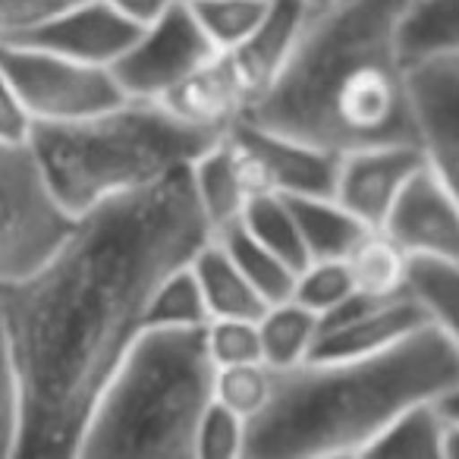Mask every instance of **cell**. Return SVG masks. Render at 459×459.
Listing matches in <instances>:
<instances>
[{"label":"cell","instance_id":"4dcf8cb0","mask_svg":"<svg viewBox=\"0 0 459 459\" xmlns=\"http://www.w3.org/2000/svg\"><path fill=\"white\" fill-rule=\"evenodd\" d=\"M22 434V381L7 312L0 302V459H16Z\"/></svg>","mask_w":459,"mask_h":459},{"label":"cell","instance_id":"5bb4252c","mask_svg":"<svg viewBox=\"0 0 459 459\" xmlns=\"http://www.w3.org/2000/svg\"><path fill=\"white\" fill-rule=\"evenodd\" d=\"M409 79L421 148L459 198V57L419 64Z\"/></svg>","mask_w":459,"mask_h":459},{"label":"cell","instance_id":"4316f807","mask_svg":"<svg viewBox=\"0 0 459 459\" xmlns=\"http://www.w3.org/2000/svg\"><path fill=\"white\" fill-rule=\"evenodd\" d=\"M409 290L425 306L431 325L459 346V264L412 262Z\"/></svg>","mask_w":459,"mask_h":459},{"label":"cell","instance_id":"8d00e7d4","mask_svg":"<svg viewBox=\"0 0 459 459\" xmlns=\"http://www.w3.org/2000/svg\"><path fill=\"white\" fill-rule=\"evenodd\" d=\"M437 403H440V409H444L446 421H459V387L446 390V394L440 396Z\"/></svg>","mask_w":459,"mask_h":459},{"label":"cell","instance_id":"484cf974","mask_svg":"<svg viewBox=\"0 0 459 459\" xmlns=\"http://www.w3.org/2000/svg\"><path fill=\"white\" fill-rule=\"evenodd\" d=\"M208 321L211 315L192 264L170 271L158 283L145 315V327H164V331H202Z\"/></svg>","mask_w":459,"mask_h":459},{"label":"cell","instance_id":"ffe728a7","mask_svg":"<svg viewBox=\"0 0 459 459\" xmlns=\"http://www.w3.org/2000/svg\"><path fill=\"white\" fill-rule=\"evenodd\" d=\"M290 204H293L296 223H299L308 262L312 258H346L352 246L362 239L365 230H371L333 195H299L290 198Z\"/></svg>","mask_w":459,"mask_h":459},{"label":"cell","instance_id":"4fadbf2b","mask_svg":"<svg viewBox=\"0 0 459 459\" xmlns=\"http://www.w3.org/2000/svg\"><path fill=\"white\" fill-rule=\"evenodd\" d=\"M425 158L421 142H384L340 154L333 198L343 202L365 227H384L390 208Z\"/></svg>","mask_w":459,"mask_h":459},{"label":"cell","instance_id":"2e32d148","mask_svg":"<svg viewBox=\"0 0 459 459\" xmlns=\"http://www.w3.org/2000/svg\"><path fill=\"white\" fill-rule=\"evenodd\" d=\"M189 179L192 192L198 198V208H202L204 221L211 223L214 233L243 221L249 202L258 195L249 179V170H246L243 158H239L227 133H221L198 154L195 164L189 167Z\"/></svg>","mask_w":459,"mask_h":459},{"label":"cell","instance_id":"d4e9b609","mask_svg":"<svg viewBox=\"0 0 459 459\" xmlns=\"http://www.w3.org/2000/svg\"><path fill=\"white\" fill-rule=\"evenodd\" d=\"M239 223L249 230L264 249H271L277 258H283L293 271H299L308 262L299 223H296L293 204H290L287 195H274V192L255 195Z\"/></svg>","mask_w":459,"mask_h":459},{"label":"cell","instance_id":"1f68e13d","mask_svg":"<svg viewBox=\"0 0 459 459\" xmlns=\"http://www.w3.org/2000/svg\"><path fill=\"white\" fill-rule=\"evenodd\" d=\"M249 450V419L237 409L211 400L195 431V456L202 459H243Z\"/></svg>","mask_w":459,"mask_h":459},{"label":"cell","instance_id":"74e56055","mask_svg":"<svg viewBox=\"0 0 459 459\" xmlns=\"http://www.w3.org/2000/svg\"><path fill=\"white\" fill-rule=\"evenodd\" d=\"M308 10H315V7H327V4H337V0H302Z\"/></svg>","mask_w":459,"mask_h":459},{"label":"cell","instance_id":"44dd1931","mask_svg":"<svg viewBox=\"0 0 459 459\" xmlns=\"http://www.w3.org/2000/svg\"><path fill=\"white\" fill-rule=\"evenodd\" d=\"M356 283V293L365 296H396L409 290L412 255L390 237L387 230L371 227L362 233L352 252L343 258Z\"/></svg>","mask_w":459,"mask_h":459},{"label":"cell","instance_id":"d6a6232c","mask_svg":"<svg viewBox=\"0 0 459 459\" xmlns=\"http://www.w3.org/2000/svg\"><path fill=\"white\" fill-rule=\"evenodd\" d=\"M204 350L214 368L264 362L258 318H211L204 325Z\"/></svg>","mask_w":459,"mask_h":459},{"label":"cell","instance_id":"83f0119b","mask_svg":"<svg viewBox=\"0 0 459 459\" xmlns=\"http://www.w3.org/2000/svg\"><path fill=\"white\" fill-rule=\"evenodd\" d=\"M217 51L243 45L268 13L271 0H186Z\"/></svg>","mask_w":459,"mask_h":459},{"label":"cell","instance_id":"f1b7e54d","mask_svg":"<svg viewBox=\"0 0 459 459\" xmlns=\"http://www.w3.org/2000/svg\"><path fill=\"white\" fill-rule=\"evenodd\" d=\"M277 387V368L268 362H246L214 368V400L237 409L246 419H255L264 412Z\"/></svg>","mask_w":459,"mask_h":459},{"label":"cell","instance_id":"9c48e42d","mask_svg":"<svg viewBox=\"0 0 459 459\" xmlns=\"http://www.w3.org/2000/svg\"><path fill=\"white\" fill-rule=\"evenodd\" d=\"M230 142L243 158L249 179L258 195L299 198V195H333L340 154L302 142L296 135L274 133L252 120H239L227 129Z\"/></svg>","mask_w":459,"mask_h":459},{"label":"cell","instance_id":"d590c367","mask_svg":"<svg viewBox=\"0 0 459 459\" xmlns=\"http://www.w3.org/2000/svg\"><path fill=\"white\" fill-rule=\"evenodd\" d=\"M117 10H123L126 16H133L135 22H148L160 13L164 7H170L173 0H108Z\"/></svg>","mask_w":459,"mask_h":459},{"label":"cell","instance_id":"52a82bcc","mask_svg":"<svg viewBox=\"0 0 459 459\" xmlns=\"http://www.w3.org/2000/svg\"><path fill=\"white\" fill-rule=\"evenodd\" d=\"M0 70L13 79L35 123L85 120L126 101L110 66L82 64L16 39H0Z\"/></svg>","mask_w":459,"mask_h":459},{"label":"cell","instance_id":"6da1fadb","mask_svg":"<svg viewBox=\"0 0 459 459\" xmlns=\"http://www.w3.org/2000/svg\"><path fill=\"white\" fill-rule=\"evenodd\" d=\"M211 237L189 170H179L79 214L32 274L0 290L22 381L16 459L76 456L91 406L145 331L158 283Z\"/></svg>","mask_w":459,"mask_h":459},{"label":"cell","instance_id":"277c9868","mask_svg":"<svg viewBox=\"0 0 459 459\" xmlns=\"http://www.w3.org/2000/svg\"><path fill=\"white\" fill-rule=\"evenodd\" d=\"M211 400L214 362L204 327H145L91 406L76 456L195 459V431Z\"/></svg>","mask_w":459,"mask_h":459},{"label":"cell","instance_id":"e0dca14e","mask_svg":"<svg viewBox=\"0 0 459 459\" xmlns=\"http://www.w3.org/2000/svg\"><path fill=\"white\" fill-rule=\"evenodd\" d=\"M308 7L302 0H271L268 13L258 22V29L230 51V57L237 60L239 73L246 76L252 89V101L268 89L283 70V64L293 54L299 32L306 26Z\"/></svg>","mask_w":459,"mask_h":459},{"label":"cell","instance_id":"5b68a950","mask_svg":"<svg viewBox=\"0 0 459 459\" xmlns=\"http://www.w3.org/2000/svg\"><path fill=\"white\" fill-rule=\"evenodd\" d=\"M217 139L183 123L164 101L126 98L73 123H35L32 152L57 202L73 217L148 189L179 170Z\"/></svg>","mask_w":459,"mask_h":459},{"label":"cell","instance_id":"ba28073f","mask_svg":"<svg viewBox=\"0 0 459 459\" xmlns=\"http://www.w3.org/2000/svg\"><path fill=\"white\" fill-rule=\"evenodd\" d=\"M214 54L217 48L202 29L195 10L186 0H173L170 7H164L139 29L129 51L110 70L126 98L164 101Z\"/></svg>","mask_w":459,"mask_h":459},{"label":"cell","instance_id":"e575fe53","mask_svg":"<svg viewBox=\"0 0 459 459\" xmlns=\"http://www.w3.org/2000/svg\"><path fill=\"white\" fill-rule=\"evenodd\" d=\"M70 0H0V39H16L66 7Z\"/></svg>","mask_w":459,"mask_h":459},{"label":"cell","instance_id":"ac0fdd59","mask_svg":"<svg viewBox=\"0 0 459 459\" xmlns=\"http://www.w3.org/2000/svg\"><path fill=\"white\" fill-rule=\"evenodd\" d=\"M189 264L202 287L211 318H258L268 308V302L258 296V290L252 287L249 277L239 271V264L217 237H211L192 255Z\"/></svg>","mask_w":459,"mask_h":459},{"label":"cell","instance_id":"7402d4cb","mask_svg":"<svg viewBox=\"0 0 459 459\" xmlns=\"http://www.w3.org/2000/svg\"><path fill=\"white\" fill-rule=\"evenodd\" d=\"M258 333H262V356L274 368H296L308 362L318 346L321 318L296 299H283L268 306L258 315Z\"/></svg>","mask_w":459,"mask_h":459},{"label":"cell","instance_id":"30bf717a","mask_svg":"<svg viewBox=\"0 0 459 459\" xmlns=\"http://www.w3.org/2000/svg\"><path fill=\"white\" fill-rule=\"evenodd\" d=\"M431 318L412 290L396 296L352 293L337 308L321 315V333L312 359L375 356L412 337Z\"/></svg>","mask_w":459,"mask_h":459},{"label":"cell","instance_id":"8fae6325","mask_svg":"<svg viewBox=\"0 0 459 459\" xmlns=\"http://www.w3.org/2000/svg\"><path fill=\"white\" fill-rule=\"evenodd\" d=\"M381 230L412 262L459 264V198L428 158L400 192Z\"/></svg>","mask_w":459,"mask_h":459},{"label":"cell","instance_id":"836d02e7","mask_svg":"<svg viewBox=\"0 0 459 459\" xmlns=\"http://www.w3.org/2000/svg\"><path fill=\"white\" fill-rule=\"evenodd\" d=\"M35 133V117L22 101L13 79L0 70V142L7 145H29Z\"/></svg>","mask_w":459,"mask_h":459},{"label":"cell","instance_id":"9a60e30c","mask_svg":"<svg viewBox=\"0 0 459 459\" xmlns=\"http://www.w3.org/2000/svg\"><path fill=\"white\" fill-rule=\"evenodd\" d=\"M164 104L183 123L204 133H227L252 108V89L230 51H217L192 76H186Z\"/></svg>","mask_w":459,"mask_h":459},{"label":"cell","instance_id":"d6986e66","mask_svg":"<svg viewBox=\"0 0 459 459\" xmlns=\"http://www.w3.org/2000/svg\"><path fill=\"white\" fill-rule=\"evenodd\" d=\"M406 66L459 57V0H409L400 26Z\"/></svg>","mask_w":459,"mask_h":459},{"label":"cell","instance_id":"cb8c5ba5","mask_svg":"<svg viewBox=\"0 0 459 459\" xmlns=\"http://www.w3.org/2000/svg\"><path fill=\"white\" fill-rule=\"evenodd\" d=\"M214 237L221 239L223 249L233 255V262L239 264V271L249 277V283L258 290V296H262L268 306L290 299V293H293L296 271L290 268L283 258H277L271 249H264V246L252 237L243 223H233V227L214 233Z\"/></svg>","mask_w":459,"mask_h":459},{"label":"cell","instance_id":"7c38bea8","mask_svg":"<svg viewBox=\"0 0 459 459\" xmlns=\"http://www.w3.org/2000/svg\"><path fill=\"white\" fill-rule=\"evenodd\" d=\"M142 26L145 22H135L108 0H70L39 26L16 35V41L48 48L82 64L114 66L129 51Z\"/></svg>","mask_w":459,"mask_h":459},{"label":"cell","instance_id":"8992f818","mask_svg":"<svg viewBox=\"0 0 459 459\" xmlns=\"http://www.w3.org/2000/svg\"><path fill=\"white\" fill-rule=\"evenodd\" d=\"M73 221L32 145L0 142V290L32 274L64 243Z\"/></svg>","mask_w":459,"mask_h":459},{"label":"cell","instance_id":"603a6c76","mask_svg":"<svg viewBox=\"0 0 459 459\" xmlns=\"http://www.w3.org/2000/svg\"><path fill=\"white\" fill-rule=\"evenodd\" d=\"M446 415L437 400H419L403 409L390 425L371 440L365 456H419L437 459L444 456Z\"/></svg>","mask_w":459,"mask_h":459},{"label":"cell","instance_id":"7a4b0ae2","mask_svg":"<svg viewBox=\"0 0 459 459\" xmlns=\"http://www.w3.org/2000/svg\"><path fill=\"white\" fill-rule=\"evenodd\" d=\"M409 0H337L306 13L293 54L243 120L333 154L421 142L400 26Z\"/></svg>","mask_w":459,"mask_h":459},{"label":"cell","instance_id":"f546056e","mask_svg":"<svg viewBox=\"0 0 459 459\" xmlns=\"http://www.w3.org/2000/svg\"><path fill=\"white\" fill-rule=\"evenodd\" d=\"M352 293H356V283H352V274L343 258H312L296 271L290 299L302 302L321 318L331 308H337L340 302L350 299Z\"/></svg>","mask_w":459,"mask_h":459},{"label":"cell","instance_id":"3957f363","mask_svg":"<svg viewBox=\"0 0 459 459\" xmlns=\"http://www.w3.org/2000/svg\"><path fill=\"white\" fill-rule=\"evenodd\" d=\"M459 387V346L428 321L375 356L308 359L277 368V387L249 421V459L365 456L390 419Z\"/></svg>","mask_w":459,"mask_h":459}]
</instances>
